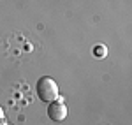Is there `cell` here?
<instances>
[{
  "label": "cell",
  "instance_id": "obj_1",
  "mask_svg": "<svg viewBox=\"0 0 132 125\" xmlns=\"http://www.w3.org/2000/svg\"><path fill=\"white\" fill-rule=\"evenodd\" d=\"M35 92H37V97L42 102H46V104H50V102L58 99V86H56V83L51 79L50 76L39 78V81L35 85Z\"/></svg>",
  "mask_w": 132,
  "mask_h": 125
},
{
  "label": "cell",
  "instance_id": "obj_2",
  "mask_svg": "<svg viewBox=\"0 0 132 125\" xmlns=\"http://www.w3.org/2000/svg\"><path fill=\"white\" fill-rule=\"evenodd\" d=\"M48 116L53 122H63L67 118V106L62 101H53L48 106Z\"/></svg>",
  "mask_w": 132,
  "mask_h": 125
},
{
  "label": "cell",
  "instance_id": "obj_3",
  "mask_svg": "<svg viewBox=\"0 0 132 125\" xmlns=\"http://www.w3.org/2000/svg\"><path fill=\"white\" fill-rule=\"evenodd\" d=\"M95 55H97V56L106 55V46H97V48H95Z\"/></svg>",
  "mask_w": 132,
  "mask_h": 125
},
{
  "label": "cell",
  "instance_id": "obj_4",
  "mask_svg": "<svg viewBox=\"0 0 132 125\" xmlns=\"http://www.w3.org/2000/svg\"><path fill=\"white\" fill-rule=\"evenodd\" d=\"M4 123V109H2V106H0V125Z\"/></svg>",
  "mask_w": 132,
  "mask_h": 125
}]
</instances>
